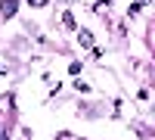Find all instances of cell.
<instances>
[{"label":"cell","mask_w":155,"mask_h":140,"mask_svg":"<svg viewBox=\"0 0 155 140\" xmlns=\"http://www.w3.org/2000/svg\"><path fill=\"white\" fill-rule=\"evenodd\" d=\"M62 25H65L68 31H74V28H78V25H74V19H71V12H65V16H62Z\"/></svg>","instance_id":"obj_3"},{"label":"cell","mask_w":155,"mask_h":140,"mask_svg":"<svg viewBox=\"0 0 155 140\" xmlns=\"http://www.w3.org/2000/svg\"><path fill=\"white\" fill-rule=\"evenodd\" d=\"M78 37H81V47L93 50V34H90V31H78Z\"/></svg>","instance_id":"obj_2"},{"label":"cell","mask_w":155,"mask_h":140,"mask_svg":"<svg viewBox=\"0 0 155 140\" xmlns=\"http://www.w3.org/2000/svg\"><path fill=\"white\" fill-rule=\"evenodd\" d=\"M16 9H19V0H0V12H3V19H9Z\"/></svg>","instance_id":"obj_1"},{"label":"cell","mask_w":155,"mask_h":140,"mask_svg":"<svg viewBox=\"0 0 155 140\" xmlns=\"http://www.w3.org/2000/svg\"><path fill=\"white\" fill-rule=\"evenodd\" d=\"M31 6H47V0H28Z\"/></svg>","instance_id":"obj_4"}]
</instances>
